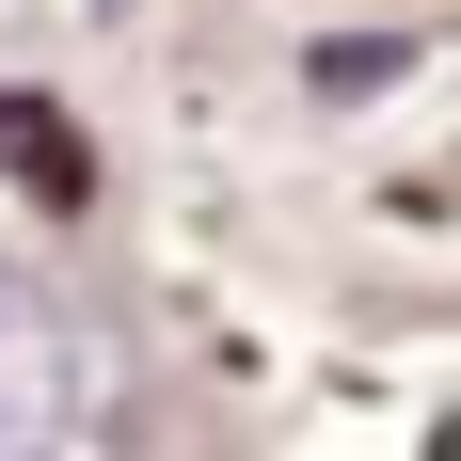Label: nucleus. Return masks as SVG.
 <instances>
[{
	"label": "nucleus",
	"mask_w": 461,
	"mask_h": 461,
	"mask_svg": "<svg viewBox=\"0 0 461 461\" xmlns=\"http://www.w3.org/2000/svg\"><path fill=\"white\" fill-rule=\"evenodd\" d=\"M80 429V334L32 271H0V461H48Z\"/></svg>",
	"instance_id": "f257e3e1"
},
{
	"label": "nucleus",
	"mask_w": 461,
	"mask_h": 461,
	"mask_svg": "<svg viewBox=\"0 0 461 461\" xmlns=\"http://www.w3.org/2000/svg\"><path fill=\"white\" fill-rule=\"evenodd\" d=\"M0 176L64 207V191H80V128H64V112H32V95H0Z\"/></svg>",
	"instance_id": "f03ea898"
}]
</instances>
